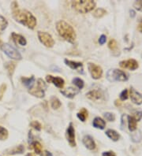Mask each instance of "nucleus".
<instances>
[{
	"label": "nucleus",
	"mask_w": 142,
	"mask_h": 156,
	"mask_svg": "<svg viewBox=\"0 0 142 156\" xmlns=\"http://www.w3.org/2000/svg\"><path fill=\"white\" fill-rule=\"evenodd\" d=\"M14 18L29 29H33L36 25V19L29 11L26 10H16L13 12Z\"/></svg>",
	"instance_id": "1"
},
{
	"label": "nucleus",
	"mask_w": 142,
	"mask_h": 156,
	"mask_svg": "<svg viewBox=\"0 0 142 156\" xmlns=\"http://www.w3.org/2000/svg\"><path fill=\"white\" fill-rule=\"evenodd\" d=\"M56 29L59 35L69 43H73L76 40V33L74 29L69 24L65 21H59L56 23Z\"/></svg>",
	"instance_id": "2"
},
{
	"label": "nucleus",
	"mask_w": 142,
	"mask_h": 156,
	"mask_svg": "<svg viewBox=\"0 0 142 156\" xmlns=\"http://www.w3.org/2000/svg\"><path fill=\"white\" fill-rule=\"evenodd\" d=\"M72 6L77 12L86 14L95 8L96 2L92 0H76L72 2Z\"/></svg>",
	"instance_id": "3"
},
{
	"label": "nucleus",
	"mask_w": 142,
	"mask_h": 156,
	"mask_svg": "<svg viewBox=\"0 0 142 156\" xmlns=\"http://www.w3.org/2000/svg\"><path fill=\"white\" fill-rule=\"evenodd\" d=\"M106 78L110 82H115V81H126L128 77L126 73L122 70L117 69H110L106 73Z\"/></svg>",
	"instance_id": "4"
},
{
	"label": "nucleus",
	"mask_w": 142,
	"mask_h": 156,
	"mask_svg": "<svg viewBox=\"0 0 142 156\" xmlns=\"http://www.w3.org/2000/svg\"><path fill=\"white\" fill-rule=\"evenodd\" d=\"M47 89L46 84L44 83V81L42 79H38L36 81V85L35 87H32L29 90L31 95L38 97V98H43L44 96V92Z\"/></svg>",
	"instance_id": "5"
},
{
	"label": "nucleus",
	"mask_w": 142,
	"mask_h": 156,
	"mask_svg": "<svg viewBox=\"0 0 142 156\" xmlns=\"http://www.w3.org/2000/svg\"><path fill=\"white\" fill-rule=\"evenodd\" d=\"M1 49L5 54L8 57H10L12 59H15V60H21V54L17 51L14 47H13L8 44H2L1 46Z\"/></svg>",
	"instance_id": "6"
},
{
	"label": "nucleus",
	"mask_w": 142,
	"mask_h": 156,
	"mask_svg": "<svg viewBox=\"0 0 142 156\" xmlns=\"http://www.w3.org/2000/svg\"><path fill=\"white\" fill-rule=\"evenodd\" d=\"M38 38L42 44L47 47H52L54 45V40L52 36L45 32H38Z\"/></svg>",
	"instance_id": "7"
},
{
	"label": "nucleus",
	"mask_w": 142,
	"mask_h": 156,
	"mask_svg": "<svg viewBox=\"0 0 142 156\" xmlns=\"http://www.w3.org/2000/svg\"><path fill=\"white\" fill-rule=\"evenodd\" d=\"M88 69L91 76L93 79H100L103 75V69L100 66L94 64V63H89L88 64Z\"/></svg>",
	"instance_id": "8"
},
{
	"label": "nucleus",
	"mask_w": 142,
	"mask_h": 156,
	"mask_svg": "<svg viewBox=\"0 0 142 156\" xmlns=\"http://www.w3.org/2000/svg\"><path fill=\"white\" fill-rule=\"evenodd\" d=\"M120 66L123 69H128L130 70H135L139 67L138 63L135 59H128V60L122 61L119 63Z\"/></svg>",
	"instance_id": "9"
},
{
	"label": "nucleus",
	"mask_w": 142,
	"mask_h": 156,
	"mask_svg": "<svg viewBox=\"0 0 142 156\" xmlns=\"http://www.w3.org/2000/svg\"><path fill=\"white\" fill-rule=\"evenodd\" d=\"M66 137L69 145L71 147H75V130H74V128H73L72 123H69L68 129L66 130Z\"/></svg>",
	"instance_id": "10"
},
{
	"label": "nucleus",
	"mask_w": 142,
	"mask_h": 156,
	"mask_svg": "<svg viewBox=\"0 0 142 156\" xmlns=\"http://www.w3.org/2000/svg\"><path fill=\"white\" fill-rule=\"evenodd\" d=\"M46 81H48V83L54 84V85L56 86L57 87H59V88H63L64 84H65L64 80L59 77H54L51 75H48L46 77Z\"/></svg>",
	"instance_id": "11"
},
{
	"label": "nucleus",
	"mask_w": 142,
	"mask_h": 156,
	"mask_svg": "<svg viewBox=\"0 0 142 156\" xmlns=\"http://www.w3.org/2000/svg\"><path fill=\"white\" fill-rule=\"evenodd\" d=\"M130 98L132 102L137 105H140L142 103V94L137 92L134 87L130 88Z\"/></svg>",
	"instance_id": "12"
},
{
	"label": "nucleus",
	"mask_w": 142,
	"mask_h": 156,
	"mask_svg": "<svg viewBox=\"0 0 142 156\" xmlns=\"http://www.w3.org/2000/svg\"><path fill=\"white\" fill-rule=\"evenodd\" d=\"M60 92L63 94V96L67 97V98L72 99L77 94L79 93V89H77V88L73 87H69L65 88V89L61 90Z\"/></svg>",
	"instance_id": "13"
},
{
	"label": "nucleus",
	"mask_w": 142,
	"mask_h": 156,
	"mask_svg": "<svg viewBox=\"0 0 142 156\" xmlns=\"http://www.w3.org/2000/svg\"><path fill=\"white\" fill-rule=\"evenodd\" d=\"M103 94L100 90H92V91H90L89 92L86 94L87 98L92 100V101L100 100L103 98Z\"/></svg>",
	"instance_id": "14"
},
{
	"label": "nucleus",
	"mask_w": 142,
	"mask_h": 156,
	"mask_svg": "<svg viewBox=\"0 0 142 156\" xmlns=\"http://www.w3.org/2000/svg\"><path fill=\"white\" fill-rule=\"evenodd\" d=\"M65 63L70 67L72 69H75V70L78 71L79 73H83V64L82 63H77V62H74V61H70L66 59Z\"/></svg>",
	"instance_id": "15"
},
{
	"label": "nucleus",
	"mask_w": 142,
	"mask_h": 156,
	"mask_svg": "<svg viewBox=\"0 0 142 156\" xmlns=\"http://www.w3.org/2000/svg\"><path fill=\"white\" fill-rule=\"evenodd\" d=\"M83 144L88 150H94L96 148V144L93 138L91 136H85L83 138Z\"/></svg>",
	"instance_id": "16"
},
{
	"label": "nucleus",
	"mask_w": 142,
	"mask_h": 156,
	"mask_svg": "<svg viewBox=\"0 0 142 156\" xmlns=\"http://www.w3.org/2000/svg\"><path fill=\"white\" fill-rule=\"evenodd\" d=\"M11 36H12L13 40L14 41L15 44H18L20 46H25L26 44H27V41L25 40V38L24 37V36H22L21 35H19V34L15 33V32H13Z\"/></svg>",
	"instance_id": "17"
},
{
	"label": "nucleus",
	"mask_w": 142,
	"mask_h": 156,
	"mask_svg": "<svg viewBox=\"0 0 142 156\" xmlns=\"http://www.w3.org/2000/svg\"><path fill=\"white\" fill-rule=\"evenodd\" d=\"M21 82L23 83L25 87H27L29 89L33 87L34 82H35V77L32 76L31 77H21Z\"/></svg>",
	"instance_id": "18"
},
{
	"label": "nucleus",
	"mask_w": 142,
	"mask_h": 156,
	"mask_svg": "<svg viewBox=\"0 0 142 156\" xmlns=\"http://www.w3.org/2000/svg\"><path fill=\"white\" fill-rule=\"evenodd\" d=\"M92 125L96 129H103L106 126V122H105L101 118H96L93 120V122H92Z\"/></svg>",
	"instance_id": "19"
},
{
	"label": "nucleus",
	"mask_w": 142,
	"mask_h": 156,
	"mask_svg": "<svg viewBox=\"0 0 142 156\" xmlns=\"http://www.w3.org/2000/svg\"><path fill=\"white\" fill-rule=\"evenodd\" d=\"M106 135L108 136L111 139H112L113 141H118L120 138V136H119V133L115 130H113V129H108L107 131L106 132Z\"/></svg>",
	"instance_id": "20"
},
{
	"label": "nucleus",
	"mask_w": 142,
	"mask_h": 156,
	"mask_svg": "<svg viewBox=\"0 0 142 156\" xmlns=\"http://www.w3.org/2000/svg\"><path fill=\"white\" fill-rule=\"evenodd\" d=\"M127 118L128 125H129V129H130V131H135L137 129V121L132 116H127Z\"/></svg>",
	"instance_id": "21"
},
{
	"label": "nucleus",
	"mask_w": 142,
	"mask_h": 156,
	"mask_svg": "<svg viewBox=\"0 0 142 156\" xmlns=\"http://www.w3.org/2000/svg\"><path fill=\"white\" fill-rule=\"evenodd\" d=\"M25 150V148L22 145H19L17 146V147H15V148H12L11 150H9L7 152L8 154H21L22 152L24 151Z\"/></svg>",
	"instance_id": "22"
},
{
	"label": "nucleus",
	"mask_w": 142,
	"mask_h": 156,
	"mask_svg": "<svg viewBox=\"0 0 142 156\" xmlns=\"http://www.w3.org/2000/svg\"><path fill=\"white\" fill-rule=\"evenodd\" d=\"M77 118L81 120L82 121H85L86 118H88V111L85 108H82L80 110L79 113H77Z\"/></svg>",
	"instance_id": "23"
},
{
	"label": "nucleus",
	"mask_w": 142,
	"mask_h": 156,
	"mask_svg": "<svg viewBox=\"0 0 142 156\" xmlns=\"http://www.w3.org/2000/svg\"><path fill=\"white\" fill-rule=\"evenodd\" d=\"M51 104L52 108L54 109V110L59 109L61 106V105H62L59 99L57 98V97H54V96L51 97Z\"/></svg>",
	"instance_id": "24"
},
{
	"label": "nucleus",
	"mask_w": 142,
	"mask_h": 156,
	"mask_svg": "<svg viewBox=\"0 0 142 156\" xmlns=\"http://www.w3.org/2000/svg\"><path fill=\"white\" fill-rule=\"evenodd\" d=\"M106 14V11L103 8H99L97 10L95 11V12L93 13V16H94L96 18H100V17H103L105 14Z\"/></svg>",
	"instance_id": "25"
},
{
	"label": "nucleus",
	"mask_w": 142,
	"mask_h": 156,
	"mask_svg": "<svg viewBox=\"0 0 142 156\" xmlns=\"http://www.w3.org/2000/svg\"><path fill=\"white\" fill-rule=\"evenodd\" d=\"M31 148H32L35 151V152L36 154H40L41 153V151H42V146L41 144L37 141H35V142H32L31 144Z\"/></svg>",
	"instance_id": "26"
},
{
	"label": "nucleus",
	"mask_w": 142,
	"mask_h": 156,
	"mask_svg": "<svg viewBox=\"0 0 142 156\" xmlns=\"http://www.w3.org/2000/svg\"><path fill=\"white\" fill-rule=\"evenodd\" d=\"M7 21L2 16H0V33H2L7 27Z\"/></svg>",
	"instance_id": "27"
},
{
	"label": "nucleus",
	"mask_w": 142,
	"mask_h": 156,
	"mask_svg": "<svg viewBox=\"0 0 142 156\" xmlns=\"http://www.w3.org/2000/svg\"><path fill=\"white\" fill-rule=\"evenodd\" d=\"M108 47L111 50H113V51H118V50H119V48H118L117 41H116L115 39H112V40H111L110 41H109Z\"/></svg>",
	"instance_id": "28"
},
{
	"label": "nucleus",
	"mask_w": 142,
	"mask_h": 156,
	"mask_svg": "<svg viewBox=\"0 0 142 156\" xmlns=\"http://www.w3.org/2000/svg\"><path fill=\"white\" fill-rule=\"evenodd\" d=\"M8 137V131L5 128L0 126V139L4 140Z\"/></svg>",
	"instance_id": "29"
},
{
	"label": "nucleus",
	"mask_w": 142,
	"mask_h": 156,
	"mask_svg": "<svg viewBox=\"0 0 142 156\" xmlns=\"http://www.w3.org/2000/svg\"><path fill=\"white\" fill-rule=\"evenodd\" d=\"M73 83L77 86L79 89H82L84 87V81H82L81 78H78V77H76L73 80Z\"/></svg>",
	"instance_id": "30"
},
{
	"label": "nucleus",
	"mask_w": 142,
	"mask_h": 156,
	"mask_svg": "<svg viewBox=\"0 0 142 156\" xmlns=\"http://www.w3.org/2000/svg\"><path fill=\"white\" fill-rule=\"evenodd\" d=\"M103 116H104V118L106 119V121H114L115 120V116L114 114H112V113H105L104 115H103Z\"/></svg>",
	"instance_id": "31"
},
{
	"label": "nucleus",
	"mask_w": 142,
	"mask_h": 156,
	"mask_svg": "<svg viewBox=\"0 0 142 156\" xmlns=\"http://www.w3.org/2000/svg\"><path fill=\"white\" fill-rule=\"evenodd\" d=\"M132 139L134 142H140V139H141V135H140V131H138L137 133H133L132 135Z\"/></svg>",
	"instance_id": "32"
},
{
	"label": "nucleus",
	"mask_w": 142,
	"mask_h": 156,
	"mask_svg": "<svg viewBox=\"0 0 142 156\" xmlns=\"http://www.w3.org/2000/svg\"><path fill=\"white\" fill-rule=\"evenodd\" d=\"M6 68L8 69L10 75H12L14 73V70L15 69V63H8L6 64Z\"/></svg>",
	"instance_id": "33"
},
{
	"label": "nucleus",
	"mask_w": 142,
	"mask_h": 156,
	"mask_svg": "<svg viewBox=\"0 0 142 156\" xmlns=\"http://www.w3.org/2000/svg\"><path fill=\"white\" fill-rule=\"evenodd\" d=\"M30 125H31V127H32L34 129L37 130V131H40V130H41V125H40V123L39 122V121H32Z\"/></svg>",
	"instance_id": "34"
},
{
	"label": "nucleus",
	"mask_w": 142,
	"mask_h": 156,
	"mask_svg": "<svg viewBox=\"0 0 142 156\" xmlns=\"http://www.w3.org/2000/svg\"><path fill=\"white\" fill-rule=\"evenodd\" d=\"M133 118H134L137 121H139L142 118V112L141 111H135L133 114Z\"/></svg>",
	"instance_id": "35"
},
{
	"label": "nucleus",
	"mask_w": 142,
	"mask_h": 156,
	"mask_svg": "<svg viewBox=\"0 0 142 156\" xmlns=\"http://www.w3.org/2000/svg\"><path fill=\"white\" fill-rule=\"evenodd\" d=\"M134 6L135 7L136 10L142 12V0H139V1H136L134 2Z\"/></svg>",
	"instance_id": "36"
},
{
	"label": "nucleus",
	"mask_w": 142,
	"mask_h": 156,
	"mask_svg": "<svg viewBox=\"0 0 142 156\" xmlns=\"http://www.w3.org/2000/svg\"><path fill=\"white\" fill-rule=\"evenodd\" d=\"M128 96H129L128 95V90L125 89L120 94V99H121V100H126L128 99Z\"/></svg>",
	"instance_id": "37"
},
{
	"label": "nucleus",
	"mask_w": 142,
	"mask_h": 156,
	"mask_svg": "<svg viewBox=\"0 0 142 156\" xmlns=\"http://www.w3.org/2000/svg\"><path fill=\"white\" fill-rule=\"evenodd\" d=\"M6 84H2L1 85V87H0V100L2 99V96H3V95H4V92L5 91H6Z\"/></svg>",
	"instance_id": "38"
},
{
	"label": "nucleus",
	"mask_w": 142,
	"mask_h": 156,
	"mask_svg": "<svg viewBox=\"0 0 142 156\" xmlns=\"http://www.w3.org/2000/svg\"><path fill=\"white\" fill-rule=\"evenodd\" d=\"M106 37L105 35H102L100 37V39H99V43H100V44H101V45L104 44L105 43H106Z\"/></svg>",
	"instance_id": "39"
},
{
	"label": "nucleus",
	"mask_w": 142,
	"mask_h": 156,
	"mask_svg": "<svg viewBox=\"0 0 142 156\" xmlns=\"http://www.w3.org/2000/svg\"><path fill=\"white\" fill-rule=\"evenodd\" d=\"M126 115H123L122 116V125H121V127L122 129H124V127H125V118H126Z\"/></svg>",
	"instance_id": "40"
},
{
	"label": "nucleus",
	"mask_w": 142,
	"mask_h": 156,
	"mask_svg": "<svg viewBox=\"0 0 142 156\" xmlns=\"http://www.w3.org/2000/svg\"><path fill=\"white\" fill-rule=\"evenodd\" d=\"M102 156H116V154L113 151H105L103 153Z\"/></svg>",
	"instance_id": "41"
},
{
	"label": "nucleus",
	"mask_w": 142,
	"mask_h": 156,
	"mask_svg": "<svg viewBox=\"0 0 142 156\" xmlns=\"http://www.w3.org/2000/svg\"><path fill=\"white\" fill-rule=\"evenodd\" d=\"M40 156H53V155L51 152L48 151H41V153H40Z\"/></svg>",
	"instance_id": "42"
},
{
	"label": "nucleus",
	"mask_w": 142,
	"mask_h": 156,
	"mask_svg": "<svg viewBox=\"0 0 142 156\" xmlns=\"http://www.w3.org/2000/svg\"><path fill=\"white\" fill-rule=\"evenodd\" d=\"M137 30L142 33V19H140V21H139V24H138L137 26Z\"/></svg>",
	"instance_id": "43"
},
{
	"label": "nucleus",
	"mask_w": 142,
	"mask_h": 156,
	"mask_svg": "<svg viewBox=\"0 0 142 156\" xmlns=\"http://www.w3.org/2000/svg\"><path fill=\"white\" fill-rule=\"evenodd\" d=\"M130 17H131L132 18L135 17V15H136V13H135V11H133V10H131V11H130Z\"/></svg>",
	"instance_id": "44"
},
{
	"label": "nucleus",
	"mask_w": 142,
	"mask_h": 156,
	"mask_svg": "<svg viewBox=\"0 0 142 156\" xmlns=\"http://www.w3.org/2000/svg\"><path fill=\"white\" fill-rule=\"evenodd\" d=\"M26 156H35L32 153H29V154H26Z\"/></svg>",
	"instance_id": "45"
},
{
	"label": "nucleus",
	"mask_w": 142,
	"mask_h": 156,
	"mask_svg": "<svg viewBox=\"0 0 142 156\" xmlns=\"http://www.w3.org/2000/svg\"><path fill=\"white\" fill-rule=\"evenodd\" d=\"M0 43H1V41H0Z\"/></svg>",
	"instance_id": "46"
}]
</instances>
